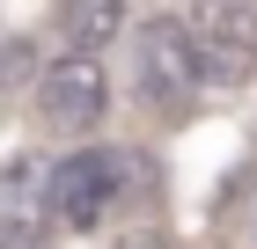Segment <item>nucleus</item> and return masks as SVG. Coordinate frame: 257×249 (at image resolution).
Segmentation results:
<instances>
[{"instance_id":"f03ea898","label":"nucleus","mask_w":257,"mask_h":249,"mask_svg":"<svg viewBox=\"0 0 257 249\" xmlns=\"http://www.w3.org/2000/svg\"><path fill=\"white\" fill-rule=\"evenodd\" d=\"M184 30L206 88H242L257 74V0H191Z\"/></svg>"},{"instance_id":"20e7f679","label":"nucleus","mask_w":257,"mask_h":249,"mask_svg":"<svg viewBox=\"0 0 257 249\" xmlns=\"http://www.w3.org/2000/svg\"><path fill=\"white\" fill-rule=\"evenodd\" d=\"M37 110L52 132H96L110 117V81H103V59L88 52H59L37 74Z\"/></svg>"},{"instance_id":"423d86ee","label":"nucleus","mask_w":257,"mask_h":249,"mask_svg":"<svg viewBox=\"0 0 257 249\" xmlns=\"http://www.w3.org/2000/svg\"><path fill=\"white\" fill-rule=\"evenodd\" d=\"M15 74H44V66H37V44H0V88H8Z\"/></svg>"},{"instance_id":"7ed1b4c3","label":"nucleus","mask_w":257,"mask_h":249,"mask_svg":"<svg viewBox=\"0 0 257 249\" xmlns=\"http://www.w3.org/2000/svg\"><path fill=\"white\" fill-rule=\"evenodd\" d=\"M118 183H125V154L118 147H81V154H66L59 169L44 176V205H52L59 227L88 234L103 212L118 205Z\"/></svg>"},{"instance_id":"0eeeda50","label":"nucleus","mask_w":257,"mask_h":249,"mask_svg":"<svg viewBox=\"0 0 257 249\" xmlns=\"http://www.w3.org/2000/svg\"><path fill=\"white\" fill-rule=\"evenodd\" d=\"M133 249H147V242H133Z\"/></svg>"},{"instance_id":"f257e3e1","label":"nucleus","mask_w":257,"mask_h":249,"mask_svg":"<svg viewBox=\"0 0 257 249\" xmlns=\"http://www.w3.org/2000/svg\"><path fill=\"white\" fill-rule=\"evenodd\" d=\"M133 81H140V103L162 117H184L198 103V52H191V30L184 15H155L147 30L133 37Z\"/></svg>"},{"instance_id":"39448f33","label":"nucleus","mask_w":257,"mask_h":249,"mask_svg":"<svg viewBox=\"0 0 257 249\" xmlns=\"http://www.w3.org/2000/svg\"><path fill=\"white\" fill-rule=\"evenodd\" d=\"M52 30L66 37V52L96 59L103 44L125 30V0H59V8H52Z\"/></svg>"}]
</instances>
